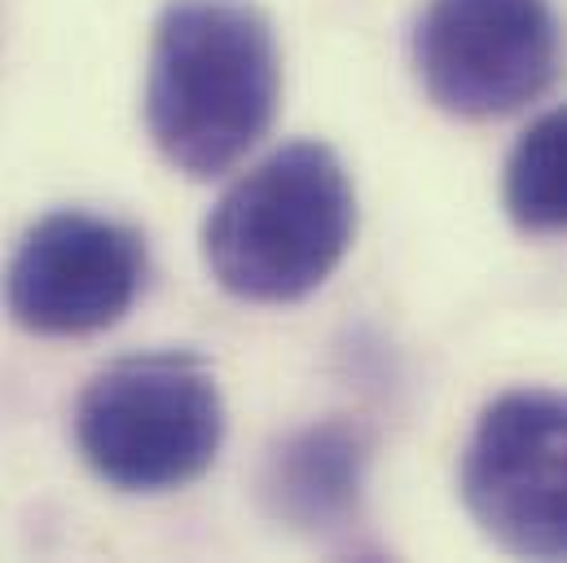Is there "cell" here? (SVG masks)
I'll return each instance as SVG.
<instances>
[{
	"label": "cell",
	"mask_w": 567,
	"mask_h": 563,
	"mask_svg": "<svg viewBox=\"0 0 567 563\" xmlns=\"http://www.w3.org/2000/svg\"><path fill=\"white\" fill-rule=\"evenodd\" d=\"M502 198L524 234H567V106L546 111L515 141Z\"/></svg>",
	"instance_id": "8"
},
{
	"label": "cell",
	"mask_w": 567,
	"mask_h": 563,
	"mask_svg": "<svg viewBox=\"0 0 567 563\" xmlns=\"http://www.w3.org/2000/svg\"><path fill=\"white\" fill-rule=\"evenodd\" d=\"M142 286L145 238L137 229L93 212H53L13 247L4 308L31 335L75 339L124 321Z\"/></svg>",
	"instance_id": "6"
},
{
	"label": "cell",
	"mask_w": 567,
	"mask_h": 563,
	"mask_svg": "<svg viewBox=\"0 0 567 563\" xmlns=\"http://www.w3.org/2000/svg\"><path fill=\"white\" fill-rule=\"evenodd\" d=\"M365 440L348 422H321L286 436L269 453L260 493L265 506L299 533L334 538L361 515Z\"/></svg>",
	"instance_id": "7"
},
{
	"label": "cell",
	"mask_w": 567,
	"mask_h": 563,
	"mask_svg": "<svg viewBox=\"0 0 567 563\" xmlns=\"http://www.w3.org/2000/svg\"><path fill=\"white\" fill-rule=\"evenodd\" d=\"M357 234V194L339 154L290 141L238 176L203 225L207 274L251 304H295L330 278Z\"/></svg>",
	"instance_id": "2"
},
{
	"label": "cell",
	"mask_w": 567,
	"mask_h": 563,
	"mask_svg": "<svg viewBox=\"0 0 567 563\" xmlns=\"http://www.w3.org/2000/svg\"><path fill=\"white\" fill-rule=\"evenodd\" d=\"M225 401L194 352H142L89 379L75 406V444L97 480L124 493L194 484L220 453Z\"/></svg>",
	"instance_id": "3"
},
{
	"label": "cell",
	"mask_w": 567,
	"mask_h": 563,
	"mask_svg": "<svg viewBox=\"0 0 567 563\" xmlns=\"http://www.w3.org/2000/svg\"><path fill=\"white\" fill-rule=\"evenodd\" d=\"M564 22L550 0H426L414 71L453 120H502L564 75Z\"/></svg>",
	"instance_id": "4"
},
{
	"label": "cell",
	"mask_w": 567,
	"mask_h": 563,
	"mask_svg": "<svg viewBox=\"0 0 567 563\" xmlns=\"http://www.w3.org/2000/svg\"><path fill=\"white\" fill-rule=\"evenodd\" d=\"M462 502L511 555L567 560V397L506 392L466 440Z\"/></svg>",
	"instance_id": "5"
},
{
	"label": "cell",
	"mask_w": 567,
	"mask_h": 563,
	"mask_svg": "<svg viewBox=\"0 0 567 563\" xmlns=\"http://www.w3.org/2000/svg\"><path fill=\"white\" fill-rule=\"evenodd\" d=\"M282 62L269 18L251 0H172L150 40L145 129L185 176H225L269 133Z\"/></svg>",
	"instance_id": "1"
}]
</instances>
